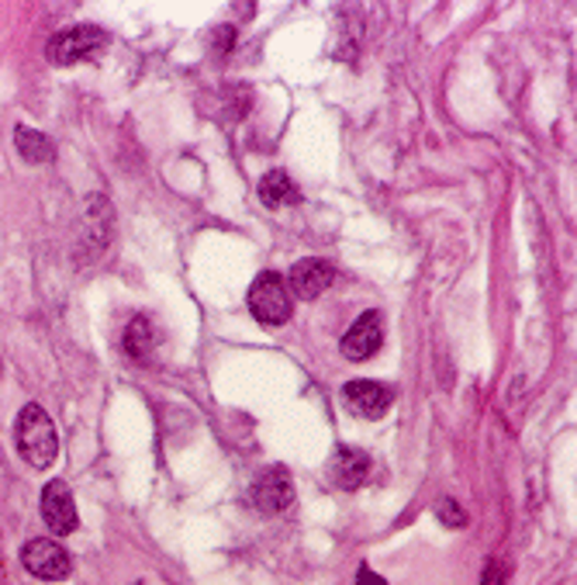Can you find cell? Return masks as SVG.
I'll use <instances>...</instances> for the list:
<instances>
[{
    "label": "cell",
    "mask_w": 577,
    "mask_h": 585,
    "mask_svg": "<svg viewBox=\"0 0 577 585\" xmlns=\"http://www.w3.org/2000/svg\"><path fill=\"white\" fill-rule=\"evenodd\" d=\"M325 475H329V481L336 485V489L353 492L370 475V457L360 447H339L329 457V468H325Z\"/></svg>",
    "instance_id": "10"
},
{
    "label": "cell",
    "mask_w": 577,
    "mask_h": 585,
    "mask_svg": "<svg viewBox=\"0 0 577 585\" xmlns=\"http://www.w3.org/2000/svg\"><path fill=\"white\" fill-rule=\"evenodd\" d=\"M342 399H346V409L353 412L360 420H381L384 412L391 409L394 402V392L381 381H370V378H357V381H346L342 388Z\"/></svg>",
    "instance_id": "8"
},
{
    "label": "cell",
    "mask_w": 577,
    "mask_h": 585,
    "mask_svg": "<svg viewBox=\"0 0 577 585\" xmlns=\"http://www.w3.org/2000/svg\"><path fill=\"white\" fill-rule=\"evenodd\" d=\"M21 565L29 568L35 578H42V582H63L69 575V568H73L66 548L59 541H53V538H35V541L24 544Z\"/></svg>",
    "instance_id": "4"
},
{
    "label": "cell",
    "mask_w": 577,
    "mask_h": 585,
    "mask_svg": "<svg viewBox=\"0 0 577 585\" xmlns=\"http://www.w3.org/2000/svg\"><path fill=\"white\" fill-rule=\"evenodd\" d=\"M14 444L18 454L29 461L35 472H48L56 465V454H59V436L56 426L48 420V412L42 405H24L18 412V423H14Z\"/></svg>",
    "instance_id": "1"
},
{
    "label": "cell",
    "mask_w": 577,
    "mask_h": 585,
    "mask_svg": "<svg viewBox=\"0 0 577 585\" xmlns=\"http://www.w3.org/2000/svg\"><path fill=\"white\" fill-rule=\"evenodd\" d=\"M108 45V32L97 29V24H69V29L56 32L45 45V56L53 66H73V63H87L94 59L100 48Z\"/></svg>",
    "instance_id": "2"
},
{
    "label": "cell",
    "mask_w": 577,
    "mask_h": 585,
    "mask_svg": "<svg viewBox=\"0 0 577 585\" xmlns=\"http://www.w3.org/2000/svg\"><path fill=\"white\" fill-rule=\"evenodd\" d=\"M336 281V267L329 260H318V257H308V260H297L291 267V291L301 299V302H312L318 295L333 288Z\"/></svg>",
    "instance_id": "9"
},
{
    "label": "cell",
    "mask_w": 577,
    "mask_h": 585,
    "mask_svg": "<svg viewBox=\"0 0 577 585\" xmlns=\"http://www.w3.org/2000/svg\"><path fill=\"white\" fill-rule=\"evenodd\" d=\"M14 145L29 163H48V160H53V142H48V136H42L35 129L18 126L14 129Z\"/></svg>",
    "instance_id": "13"
},
{
    "label": "cell",
    "mask_w": 577,
    "mask_h": 585,
    "mask_svg": "<svg viewBox=\"0 0 577 585\" xmlns=\"http://www.w3.org/2000/svg\"><path fill=\"white\" fill-rule=\"evenodd\" d=\"M357 585H388V582H384L378 572H370V568L363 565V568L357 572Z\"/></svg>",
    "instance_id": "16"
},
{
    "label": "cell",
    "mask_w": 577,
    "mask_h": 585,
    "mask_svg": "<svg viewBox=\"0 0 577 585\" xmlns=\"http://www.w3.org/2000/svg\"><path fill=\"white\" fill-rule=\"evenodd\" d=\"M249 499H253V506L260 509V513H266V517L284 513V509L294 502L291 475H287L281 465H273V468L260 472L257 481H253V489H249Z\"/></svg>",
    "instance_id": "7"
},
{
    "label": "cell",
    "mask_w": 577,
    "mask_h": 585,
    "mask_svg": "<svg viewBox=\"0 0 577 585\" xmlns=\"http://www.w3.org/2000/svg\"><path fill=\"white\" fill-rule=\"evenodd\" d=\"M381 344H384V315L378 308H370V312L360 315L353 326L346 329L339 350H342L346 360H357L360 364V360H370L373 354H378Z\"/></svg>",
    "instance_id": "6"
},
{
    "label": "cell",
    "mask_w": 577,
    "mask_h": 585,
    "mask_svg": "<svg viewBox=\"0 0 577 585\" xmlns=\"http://www.w3.org/2000/svg\"><path fill=\"white\" fill-rule=\"evenodd\" d=\"M436 517H439V523H443V527H449V530H460V527H467V513L460 509V502H457V499H439V502H436Z\"/></svg>",
    "instance_id": "14"
},
{
    "label": "cell",
    "mask_w": 577,
    "mask_h": 585,
    "mask_svg": "<svg viewBox=\"0 0 577 585\" xmlns=\"http://www.w3.org/2000/svg\"><path fill=\"white\" fill-rule=\"evenodd\" d=\"M260 202L266 208H284V205H297L301 191L297 184L287 177V170H270V174L260 181Z\"/></svg>",
    "instance_id": "11"
},
{
    "label": "cell",
    "mask_w": 577,
    "mask_h": 585,
    "mask_svg": "<svg viewBox=\"0 0 577 585\" xmlns=\"http://www.w3.org/2000/svg\"><path fill=\"white\" fill-rule=\"evenodd\" d=\"M249 312L257 315V323L263 326H284L291 319V295H287V281L273 271H263L253 288H249Z\"/></svg>",
    "instance_id": "3"
},
{
    "label": "cell",
    "mask_w": 577,
    "mask_h": 585,
    "mask_svg": "<svg viewBox=\"0 0 577 585\" xmlns=\"http://www.w3.org/2000/svg\"><path fill=\"white\" fill-rule=\"evenodd\" d=\"M42 520H45L48 530L56 533V538H69V533L80 527L77 502H73V492H69L66 481L53 478L42 489Z\"/></svg>",
    "instance_id": "5"
},
{
    "label": "cell",
    "mask_w": 577,
    "mask_h": 585,
    "mask_svg": "<svg viewBox=\"0 0 577 585\" xmlns=\"http://www.w3.org/2000/svg\"><path fill=\"white\" fill-rule=\"evenodd\" d=\"M124 354H129L132 360L145 364L149 357H153V347H156V336H153V326H149L145 315H135V319L124 326Z\"/></svg>",
    "instance_id": "12"
},
{
    "label": "cell",
    "mask_w": 577,
    "mask_h": 585,
    "mask_svg": "<svg viewBox=\"0 0 577 585\" xmlns=\"http://www.w3.org/2000/svg\"><path fill=\"white\" fill-rule=\"evenodd\" d=\"M481 585H505V572H501V565H498V562H488V565H485Z\"/></svg>",
    "instance_id": "15"
}]
</instances>
